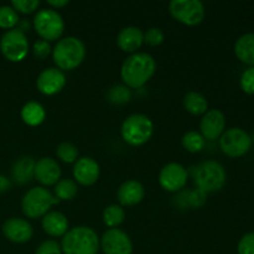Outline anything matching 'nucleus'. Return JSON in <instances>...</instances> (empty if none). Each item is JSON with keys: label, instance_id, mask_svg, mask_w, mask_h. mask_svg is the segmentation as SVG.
<instances>
[{"label": "nucleus", "instance_id": "c756f323", "mask_svg": "<svg viewBox=\"0 0 254 254\" xmlns=\"http://www.w3.org/2000/svg\"><path fill=\"white\" fill-rule=\"evenodd\" d=\"M39 0H14L11 1V7L15 11H20L22 14H30L39 7Z\"/></svg>", "mask_w": 254, "mask_h": 254}, {"label": "nucleus", "instance_id": "dca6fc26", "mask_svg": "<svg viewBox=\"0 0 254 254\" xmlns=\"http://www.w3.org/2000/svg\"><path fill=\"white\" fill-rule=\"evenodd\" d=\"M34 178L45 186L56 185L61 178V169L51 158H41L35 163Z\"/></svg>", "mask_w": 254, "mask_h": 254}, {"label": "nucleus", "instance_id": "cd10ccee", "mask_svg": "<svg viewBox=\"0 0 254 254\" xmlns=\"http://www.w3.org/2000/svg\"><path fill=\"white\" fill-rule=\"evenodd\" d=\"M19 22V15L11 6H0V27L1 29H14Z\"/></svg>", "mask_w": 254, "mask_h": 254}, {"label": "nucleus", "instance_id": "4be33fe9", "mask_svg": "<svg viewBox=\"0 0 254 254\" xmlns=\"http://www.w3.org/2000/svg\"><path fill=\"white\" fill-rule=\"evenodd\" d=\"M35 163L36 161L31 156H22L19 160L15 161L11 170L14 180L20 185H25V184L30 183L31 179L34 178Z\"/></svg>", "mask_w": 254, "mask_h": 254}, {"label": "nucleus", "instance_id": "e433bc0d", "mask_svg": "<svg viewBox=\"0 0 254 254\" xmlns=\"http://www.w3.org/2000/svg\"><path fill=\"white\" fill-rule=\"evenodd\" d=\"M10 188H11V183H10L9 179L6 176L0 175V193L10 190Z\"/></svg>", "mask_w": 254, "mask_h": 254}, {"label": "nucleus", "instance_id": "f257e3e1", "mask_svg": "<svg viewBox=\"0 0 254 254\" xmlns=\"http://www.w3.org/2000/svg\"><path fill=\"white\" fill-rule=\"evenodd\" d=\"M156 69L155 60L145 52H136L129 56L122 66V79L130 88H140L151 77Z\"/></svg>", "mask_w": 254, "mask_h": 254}, {"label": "nucleus", "instance_id": "2f4dec72", "mask_svg": "<svg viewBox=\"0 0 254 254\" xmlns=\"http://www.w3.org/2000/svg\"><path fill=\"white\" fill-rule=\"evenodd\" d=\"M130 98V92L123 86L113 87L109 92V99L114 103H126Z\"/></svg>", "mask_w": 254, "mask_h": 254}, {"label": "nucleus", "instance_id": "c85d7f7f", "mask_svg": "<svg viewBox=\"0 0 254 254\" xmlns=\"http://www.w3.org/2000/svg\"><path fill=\"white\" fill-rule=\"evenodd\" d=\"M56 154L64 163H74V161H77V156H78V149L72 143L64 141L57 146Z\"/></svg>", "mask_w": 254, "mask_h": 254}, {"label": "nucleus", "instance_id": "a878e982", "mask_svg": "<svg viewBox=\"0 0 254 254\" xmlns=\"http://www.w3.org/2000/svg\"><path fill=\"white\" fill-rule=\"evenodd\" d=\"M126 218V212L118 205H109L103 212V221L109 228H116Z\"/></svg>", "mask_w": 254, "mask_h": 254}, {"label": "nucleus", "instance_id": "f03ea898", "mask_svg": "<svg viewBox=\"0 0 254 254\" xmlns=\"http://www.w3.org/2000/svg\"><path fill=\"white\" fill-rule=\"evenodd\" d=\"M99 240L92 228L79 226L67 231L61 242L64 254H97Z\"/></svg>", "mask_w": 254, "mask_h": 254}, {"label": "nucleus", "instance_id": "f8f14e48", "mask_svg": "<svg viewBox=\"0 0 254 254\" xmlns=\"http://www.w3.org/2000/svg\"><path fill=\"white\" fill-rule=\"evenodd\" d=\"M159 183L166 191L175 192L181 190L188 183V171L180 164L170 163L161 169Z\"/></svg>", "mask_w": 254, "mask_h": 254}, {"label": "nucleus", "instance_id": "ddd939ff", "mask_svg": "<svg viewBox=\"0 0 254 254\" xmlns=\"http://www.w3.org/2000/svg\"><path fill=\"white\" fill-rule=\"evenodd\" d=\"M225 127V114L220 109H211V111L206 112L201 119V135L207 140H215L222 135Z\"/></svg>", "mask_w": 254, "mask_h": 254}, {"label": "nucleus", "instance_id": "2eb2a0df", "mask_svg": "<svg viewBox=\"0 0 254 254\" xmlns=\"http://www.w3.org/2000/svg\"><path fill=\"white\" fill-rule=\"evenodd\" d=\"M2 233L9 241L14 243H26L32 237V226L22 218L12 217L5 221L2 225Z\"/></svg>", "mask_w": 254, "mask_h": 254}, {"label": "nucleus", "instance_id": "6e6552de", "mask_svg": "<svg viewBox=\"0 0 254 254\" xmlns=\"http://www.w3.org/2000/svg\"><path fill=\"white\" fill-rule=\"evenodd\" d=\"M220 146L223 153L231 158L246 155L252 148V138L241 128H231L223 131L220 139Z\"/></svg>", "mask_w": 254, "mask_h": 254}, {"label": "nucleus", "instance_id": "a211bd4d", "mask_svg": "<svg viewBox=\"0 0 254 254\" xmlns=\"http://www.w3.org/2000/svg\"><path fill=\"white\" fill-rule=\"evenodd\" d=\"M117 196L121 205L134 206L143 200L145 196V190L140 183L135 180H129L119 188Z\"/></svg>", "mask_w": 254, "mask_h": 254}, {"label": "nucleus", "instance_id": "7c9ffc66", "mask_svg": "<svg viewBox=\"0 0 254 254\" xmlns=\"http://www.w3.org/2000/svg\"><path fill=\"white\" fill-rule=\"evenodd\" d=\"M240 83L243 92L254 96V67H250L243 72Z\"/></svg>", "mask_w": 254, "mask_h": 254}, {"label": "nucleus", "instance_id": "4468645a", "mask_svg": "<svg viewBox=\"0 0 254 254\" xmlns=\"http://www.w3.org/2000/svg\"><path fill=\"white\" fill-rule=\"evenodd\" d=\"M37 89L42 94L52 96L61 91L66 84V77L61 69L47 68L40 73L37 77Z\"/></svg>", "mask_w": 254, "mask_h": 254}, {"label": "nucleus", "instance_id": "20e7f679", "mask_svg": "<svg viewBox=\"0 0 254 254\" xmlns=\"http://www.w3.org/2000/svg\"><path fill=\"white\" fill-rule=\"evenodd\" d=\"M54 61L61 69H73L82 64L86 56L84 44L77 37H64L55 46Z\"/></svg>", "mask_w": 254, "mask_h": 254}, {"label": "nucleus", "instance_id": "c9c22d12", "mask_svg": "<svg viewBox=\"0 0 254 254\" xmlns=\"http://www.w3.org/2000/svg\"><path fill=\"white\" fill-rule=\"evenodd\" d=\"M51 54V46L45 40H39L34 44V55L39 60L46 59L49 55Z\"/></svg>", "mask_w": 254, "mask_h": 254}, {"label": "nucleus", "instance_id": "39448f33", "mask_svg": "<svg viewBox=\"0 0 254 254\" xmlns=\"http://www.w3.org/2000/svg\"><path fill=\"white\" fill-rule=\"evenodd\" d=\"M59 202L60 200H57L47 189L32 188L22 197L21 210L26 217L35 220L44 217L49 212L50 207Z\"/></svg>", "mask_w": 254, "mask_h": 254}, {"label": "nucleus", "instance_id": "7ed1b4c3", "mask_svg": "<svg viewBox=\"0 0 254 254\" xmlns=\"http://www.w3.org/2000/svg\"><path fill=\"white\" fill-rule=\"evenodd\" d=\"M193 181L202 192H215L221 190L226 184V170L220 163L215 160H207L201 163L193 169Z\"/></svg>", "mask_w": 254, "mask_h": 254}, {"label": "nucleus", "instance_id": "393cba45", "mask_svg": "<svg viewBox=\"0 0 254 254\" xmlns=\"http://www.w3.org/2000/svg\"><path fill=\"white\" fill-rule=\"evenodd\" d=\"M55 195L57 200H72L77 195V185L71 179L60 180L55 186Z\"/></svg>", "mask_w": 254, "mask_h": 254}, {"label": "nucleus", "instance_id": "9d476101", "mask_svg": "<svg viewBox=\"0 0 254 254\" xmlns=\"http://www.w3.org/2000/svg\"><path fill=\"white\" fill-rule=\"evenodd\" d=\"M169 9L174 19L188 26L198 25L205 17V6L200 0H173Z\"/></svg>", "mask_w": 254, "mask_h": 254}, {"label": "nucleus", "instance_id": "1a4fd4ad", "mask_svg": "<svg viewBox=\"0 0 254 254\" xmlns=\"http://www.w3.org/2000/svg\"><path fill=\"white\" fill-rule=\"evenodd\" d=\"M0 50L6 60L11 62H20L29 52V41L21 30H7L0 39Z\"/></svg>", "mask_w": 254, "mask_h": 254}, {"label": "nucleus", "instance_id": "0eeeda50", "mask_svg": "<svg viewBox=\"0 0 254 254\" xmlns=\"http://www.w3.org/2000/svg\"><path fill=\"white\" fill-rule=\"evenodd\" d=\"M34 27L45 41H54L60 39L64 34V22L57 11L52 9H44L35 15Z\"/></svg>", "mask_w": 254, "mask_h": 254}, {"label": "nucleus", "instance_id": "b1692460", "mask_svg": "<svg viewBox=\"0 0 254 254\" xmlns=\"http://www.w3.org/2000/svg\"><path fill=\"white\" fill-rule=\"evenodd\" d=\"M184 107L189 113L193 116H201L207 112V99L205 96L197 92H189L184 98Z\"/></svg>", "mask_w": 254, "mask_h": 254}, {"label": "nucleus", "instance_id": "f3484780", "mask_svg": "<svg viewBox=\"0 0 254 254\" xmlns=\"http://www.w3.org/2000/svg\"><path fill=\"white\" fill-rule=\"evenodd\" d=\"M73 176L77 183L83 186H91L98 180L99 178V165L92 158L78 159L74 164Z\"/></svg>", "mask_w": 254, "mask_h": 254}, {"label": "nucleus", "instance_id": "5701e85b", "mask_svg": "<svg viewBox=\"0 0 254 254\" xmlns=\"http://www.w3.org/2000/svg\"><path fill=\"white\" fill-rule=\"evenodd\" d=\"M46 112L44 107L37 102H29L21 109V118L27 126L37 127L45 121Z\"/></svg>", "mask_w": 254, "mask_h": 254}, {"label": "nucleus", "instance_id": "72a5a7b5", "mask_svg": "<svg viewBox=\"0 0 254 254\" xmlns=\"http://www.w3.org/2000/svg\"><path fill=\"white\" fill-rule=\"evenodd\" d=\"M164 32L158 27H150L148 31L144 34V41L150 46H158V45L163 44L164 41Z\"/></svg>", "mask_w": 254, "mask_h": 254}, {"label": "nucleus", "instance_id": "9b49d317", "mask_svg": "<svg viewBox=\"0 0 254 254\" xmlns=\"http://www.w3.org/2000/svg\"><path fill=\"white\" fill-rule=\"evenodd\" d=\"M101 247L104 254H131L133 252L129 236L118 228H111L103 233Z\"/></svg>", "mask_w": 254, "mask_h": 254}, {"label": "nucleus", "instance_id": "423d86ee", "mask_svg": "<svg viewBox=\"0 0 254 254\" xmlns=\"http://www.w3.org/2000/svg\"><path fill=\"white\" fill-rule=\"evenodd\" d=\"M153 123L144 114H131L122 126V136L124 140L133 146L145 144L153 135Z\"/></svg>", "mask_w": 254, "mask_h": 254}, {"label": "nucleus", "instance_id": "aec40b11", "mask_svg": "<svg viewBox=\"0 0 254 254\" xmlns=\"http://www.w3.org/2000/svg\"><path fill=\"white\" fill-rule=\"evenodd\" d=\"M144 42V34L139 27L128 26L121 30L117 37L119 49L124 52H135Z\"/></svg>", "mask_w": 254, "mask_h": 254}, {"label": "nucleus", "instance_id": "473e14b6", "mask_svg": "<svg viewBox=\"0 0 254 254\" xmlns=\"http://www.w3.org/2000/svg\"><path fill=\"white\" fill-rule=\"evenodd\" d=\"M238 254H254V232L246 233L237 247Z\"/></svg>", "mask_w": 254, "mask_h": 254}, {"label": "nucleus", "instance_id": "6ab92c4d", "mask_svg": "<svg viewBox=\"0 0 254 254\" xmlns=\"http://www.w3.org/2000/svg\"><path fill=\"white\" fill-rule=\"evenodd\" d=\"M42 228L51 237H64L68 231V221L61 212H47L42 218Z\"/></svg>", "mask_w": 254, "mask_h": 254}, {"label": "nucleus", "instance_id": "4c0bfd02", "mask_svg": "<svg viewBox=\"0 0 254 254\" xmlns=\"http://www.w3.org/2000/svg\"><path fill=\"white\" fill-rule=\"evenodd\" d=\"M47 4L54 7H64L68 4V1L67 0H57V1L56 0H50V1H47Z\"/></svg>", "mask_w": 254, "mask_h": 254}, {"label": "nucleus", "instance_id": "bb28decb", "mask_svg": "<svg viewBox=\"0 0 254 254\" xmlns=\"http://www.w3.org/2000/svg\"><path fill=\"white\" fill-rule=\"evenodd\" d=\"M205 138L197 131H189L183 136V146L190 153H198L205 148Z\"/></svg>", "mask_w": 254, "mask_h": 254}, {"label": "nucleus", "instance_id": "412c9836", "mask_svg": "<svg viewBox=\"0 0 254 254\" xmlns=\"http://www.w3.org/2000/svg\"><path fill=\"white\" fill-rule=\"evenodd\" d=\"M235 54L241 62L254 67V32L242 35L236 41Z\"/></svg>", "mask_w": 254, "mask_h": 254}, {"label": "nucleus", "instance_id": "f704fd0d", "mask_svg": "<svg viewBox=\"0 0 254 254\" xmlns=\"http://www.w3.org/2000/svg\"><path fill=\"white\" fill-rule=\"evenodd\" d=\"M35 254H62V251L56 241L50 240L42 242L39 246V248H37Z\"/></svg>", "mask_w": 254, "mask_h": 254}]
</instances>
